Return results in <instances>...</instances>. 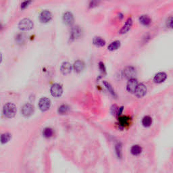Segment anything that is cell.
Masks as SVG:
<instances>
[{"label": "cell", "mask_w": 173, "mask_h": 173, "mask_svg": "<svg viewBox=\"0 0 173 173\" xmlns=\"http://www.w3.org/2000/svg\"><path fill=\"white\" fill-rule=\"evenodd\" d=\"M26 37L24 34H18L16 37V41L18 43V44H22L25 42Z\"/></svg>", "instance_id": "cell-26"}, {"label": "cell", "mask_w": 173, "mask_h": 173, "mask_svg": "<svg viewBox=\"0 0 173 173\" xmlns=\"http://www.w3.org/2000/svg\"><path fill=\"white\" fill-rule=\"evenodd\" d=\"M52 18V14L50 11L49 10H43L41 12L39 16V20L40 21L43 23H47V22H50Z\"/></svg>", "instance_id": "cell-8"}, {"label": "cell", "mask_w": 173, "mask_h": 173, "mask_svg": "<svg viewBox=\"0 0 173 173\" xmlns=\"http://www.w3.org/2000/svg\"><path fill=\"white\" fill-rule=\"evenodd\" d=\"M33 22L29 18H24L18 24V27L22 30H29L33 28Z\"/></svg>", "instance_id": "cell-2"}, {"label": "cell", "mask_w": 173, "mask_h": 173, "mask_svg": "<svg viewBox=\"0 0 173 173\" xmlns=\"http://www.w3.org/2000/svg\"><path fill=\"white\" fill-rule=\"evenodd\" d=\"M116 155L119 158H121L123 156V153H122V145L121 143H117L116 145Z\"/></svg>", "instance_id": "cell-27"}, {"label": "cell", "mask_w": 173, "mask_h": 173, "mask_svg": "<svg viewBox=\"0 0 173 173\" xmlns=\"http://www.w3.org/2000/svg\"><path fill=\"white\" fill-rule=\"evenodd\" d=\"M72 65L70 64V63L68 62H63L62 65L60 66V71L63 74H70L72 71Z\"/></svg>", "instance_id": "cell-12"}, {"label": "cell", "mask_w": 173, "mask_h": 173, "mask_svg": "<svg viewBox=\"0 0 173 173\" xmlns=\"http://www.w3.org/2000/svg\"><path fill=\"white\" fill-rule=\"evenodd\" d=\"M54 135V131L50 127H47L43 131V135L45 138H50Z\"/></svg>", "instance_id": "cell-24"}, {"label": "cell", "mask_w": 173, "mask_h": 173, "mask_svg": "<svg viewBox=\"0 0 173 173\" xmlns=\"http://www.w3.org/2000/svg\"><path fill=\"white\" fill-rule=\"evenodd\" d=\"M31 3V1H23L22 3H21V9L24 10L25 9L26 7H28V6L29 5V4Z\"/></svg>", "instance_id": "cell-30"}, {"label": "cell", "mask_w": 173, "mask_h": 173, "mask_svg": "<svg viewBox=\"0 0 173 173\" xmlns=\"http://www.w3.org/2000/svg\"><path fill=\"white\" fill-rule=\"evenodd\" d=\"M97 5H98V2L91 1V2H90V4H89V8H93Z\"/></svg>", "instance_id": "cell-32"}, {"label": "cell", "mask_w": 173, "mask_h": 173, "mask_svg": "<svg viewBox=\"0 0 173 173\" xmlns=\"http://www.w3.org/2000/svg\"><path fill=\"white\" fill-rule=\"evenodd\" d=\"M121 46V41H115L112 42L108 47V49L110 51H114L118 50Z\"/></svg>", "instance_id": "cell-22"}, {"label": "cell", "mask_w": 173, "mask_h": 173, "mask_svg": "<svg viewBox=\"0 0 173 173\" xmlns=\"http://www.w3.org/2000/svg\"><path fill=\"white\" fill-rule=\"evenodd\" d=\"M99 68L100 71L102 73H105V65L103 64V62H99Z\"/></svg>", "instance_id": "cell-29"}, {"label": "cell", "mask_w": 173, "mask_h": 173, "mask_svg": "<svg viewBox=\"0 0 173 173\" xmlns=\"http://www.w3.org/2000/svg\"><path fill=\"white\" fill-rule=\"evenodd\" d=\"M51 106V101L50 99L47 97H42L39 99V107L40 110L43 112L47 111L50 109Z\"/></svg>", "instance_id": "cell-7"}, {"label": "cell", "mask_w": 173, "mask_h": 173, "mask_svg": "<svg viewBox=\"0 0 173 173\" xmlns=\"http://www.w3.org/2000/svg\"><path fill=\"white\" fill-rule=\"evenodd\" d=\"M129 123H130V119L128 116H121L120 118H119V125L123 128L129 126Z\"/></svg>", "instance_id": "cell-16"}, {"label": "cell", "mask_w": 173, "mask_h": 173, "mask_svg": "<svg viewBox=\"0 0 173 173\" xmlns=\"http://www.w3.org/2000/svg\"><path fill=\"white\" fill-rule=\"evenodd\" d=\"M51 94L52 95V96L55 97H59L62 96L63 93V89L62 85L58 83H55V84L52 85V86L51 87L50 89Z\"/></svg>", "instance_id": "cell-4"}, {"label": "cell", "mask_w": 173, "mask_h": 173, "mask_svg": "<svg viewBox=\"0 0 173 173\" xmlns=\"http://www.w3.org/2000/svg\"><path fill=\"white\" fill-rule=\"evenodd\" d=\"M93 43L97 47H103L105 45V41L100 37H95L93 39Z\"/></svg>", "instance_id": "cell-18"}, {"label": "cell", "mask_w": 173, "mask_h": 173, "mask_svg": "<svg viewBox=\"0 0 173 173\" xmlns=\"http://www.w3.org/2000/svg\"><path fill=\"white\" fill-rule=\"evenodd\" d=\"M139 22L144 26H148L151 24L152 19L147 15H141L139 18Z\"/></svg>", "instance_id": "cell-17"}, {"label": "cell", "mask_w": 173, "mask_h": 173, "mask_svg": "<svg viewBox=\"0 0 173 173\" xmlns=\"http://www.w3.org/2000/svg\"><path fill=\"white\" fill-rule=\"evenodd\" d=\"M142 125L145 127H150L152 124V119L150 116H145L142 119Z\"/></svg>", "instance_id": "cell-20"}, {"label": "cell", "mask_w": 173, "mask_h": 173, "mask_svg": "<svg viewBox=\"0 0 173 173\" xmlns=\"http://www.w3.org/2000/svg\"><path fill=\"white\" fill-rule=\"evenodd\" d=\"M17 109L16 106L12 103H8L4 105L3 113L4 116L7 118H12L16 115Z\"/></svg>", "instance_id": "cell-1"}, {"label": "cell", "mask_w": 173, "mask_h": 173, "mask_svg": "<svg viewBox=\"0 0 173 173\" xmlns=\"http://www.w3.org/2000/svg\"><path fill=\"white\" fill-rule=\"evenodd\" d=\"M103 84L104 85L105 88L108 89V91H109L110 93V94L112 95L113 97H116V92H115L114 89H113V87L110 85V83H109L108 82H107V81H103Z\"/></svg>", "instance_id": "cell-21"}, {"label": "cell", "mask_w": 173, "mask_h": 173, "mask_svg": "<svg viewBox=\"0 0 173 173\" xmlns=\"http://www.w3.org/2000/svg\"><path fill=\"white\" fill-rule=\"evenodd\" d=\"M81 35H82V30L79 26H74L72 28L70 32V38L72 39H79Z\"/></svg>", "instance_id": "cell-10"}, {"label": "cell", "mask_w": 173, "mask_h": 173, "mask_svg": "<svg viewBox=\"0 0 173 173\" xmlns=\"http://www.w3.org/2000/svg\"><path fill=\"white\" fill-rule=\"evenodd\" d=\"M34 106L29 103H25L23 106L22 107L21 112L22 115L25 117H28L31 116L34 112Z\"/></svg>", "instance_id": "cell-5"}, {"label": "cell", "mask_w": 173, "mask_h": 173, "mask_svg": "<svg viewBox=\"0 0 173 173\" xmlns=\"http://www.w3.org/2000/svg\"><path fill=\"white\" fill-rule=\"evenodd\" d=\"M85 66V65L84 62L80 60L75 61L74 63V65H73V68H74L75 72L78 73L82 72V71L84 70Z\"/></svg>", "instance_id": "cell-15"}, {"label": "cell", "mask_w": 173, "mask_h": 173, "mask_svg": "<svg viewBox=\"0 0 173 173\" xmlns=\"http://www.w3.org/2000/svg\"><path fill=\"white\" fill-rule=\"evenodd\" d=\"M134 93H135V96L138 98H141V97L145 96L147 93V87L143 83L138 84Z\"/></svg>", "instance_id": "cell-6"}, {"label": "cell", "mask_w": 173, "mask_h": 173, "mask_svg": "<svg viewBox=\"0 0 173 173\" xmlns=\"http://www.w3.org/2000/svg\"><path fill=\"white\" fill-rule=\"evenodd\" d=\"M172 16H170V17L168 18L167 21H166V24H167L168 27H169V28L172 27Z\"/></svg>", "instance_id": "cell-31"}, {"label": "cell", "mask_w": 173, "mask_h": 173, "mask_svg": "<svg viewBox=\"0 0 173 173\" xmlns=\"http://www.w3.org/2000/svg\"><path fill=\"white\" fill-rule=\"evenodd\" d=\"M1 61H2V54L0 52V63L1 62Z\"/></svg>", "instance_id": "cell-33"}, {"label": "cell", "mask_w": 173, "mask_h": 173, "mask_svg": "<svg viewBox=\"0 0 173 173\" xmlns=\"http://www.w3.org/2000/svg\"><path fill=\"white\" fill-rule=\"evenodd\" d=\"M137 85H138V82L137 79H131V80H129V82H128L127 85V90L131 93H135V89L137 88Z\"/></svg>", "instance_id": "cell-11"}, {"label": "cell", "mask_w": 173, "mask_h": 173, "mask_svg": "<svg viewBox=\"0 0 173 173\" xmlns=\"http://www.w3.org/2000/svg\"><path fill=\"white\" fill-rule=\"evenodd\" d=\"M10 139H11V135L8 133H3L0 136V141L3 144L8 143L10 140Z\"/></svg>", "instance_id": "cell-23"}, {"label": "cell", "mask_w": 173, "mask_h": 173, "mask_svg": "<svg viewBox=\"0 0 173 173\" xmlns=\"http://www.w3.org/2000/svg\"><path fill=\"white\" fill-rule=\"evenodd\" d=\"M119 108L118 107L117 105H114L111 108V112L113 115L118 116V114H119Z\"/></svg>", "instance_id": "cell-28"}, {"label": "cell", "mask_w": 173, "mask_h": 173, "mask_svg": "<svg viewBox=\"0 0 173 173\" xmlns=\"http://www.w3.org/2000/svg\"><path fill=\"white\" fill-rule=\"evenodd\" d=\"M137 74V72H136L135 68L133 66H127L125 68H124L123 71V75L124 78L129 79V80H131V79H135V77Z\"/></svg>", "instance_id": "cell-3"}, {"label": "cell", "mask_w": 173, "mask_h": 173, "mask_svg": "<svg viewBox=\"0 0 173 173\" xmlns=\"http://www.w3.org/2000/svg\"><path fill=\"white\" fill-rule=\"evenodd\" d=\"M69 109H70V108H69L68 105L63 104L59 107L58 112L60 114H65L69 111Z\"/></svg>", "instance_id": "cell-25"}, {"label": "cell", "mask_w": 173, "mask_h": 173, "mask_svg": "<svg viewBox=\"0 0 173 173\" xmlns=\"http://www.w3.org/2000/svg\"><path fill=\"white\" fill-rule=\"evenodd\" d=\"M167 78V74L164 72H160L156 74L154 77V81L156 83H162Z\"/></svg>", "instance_id": "cell-14"}, {"label": "cell", "mask_w": 173, "mask_h": 173, "mask_svg": "<svg viewBox=\"0 0 173 173\" xmlns=\"http://www.w3.org/2000/svg\"><path fill=\"white\" fill-rule=\"evenodd\" d=\"M63 21L66 25H72L74 23V18L73 16V14L70 12H65L63 15Z\"/></svg>", "instance_id": "cell-9"}, {"label": "cell", "mask_w": 173, "mask_h": 173, "mask_svg": "<svg viewBox=\"0 0 173 173\" xmlns=\"http://www.w3.org/2000/svg\"><path fill=\"white\" fill-rule=\"evenodd\" d=\"M133 25V20L131 17H129L126 21L125 24H124V26L122 27V28L120 30L119 32L121 34H125L126 32L129 31V30L131 29V26Z\"/></svg>", "instance_id": "cell-13"}, {"label": "cell", "mask_w": 173, "mask_h": 173, "mask_svg": "<svg viewBox=\"0 0 173 173\" xmlns=\"http://www.w3.org/2000/svg\"><path fill=\"white\" fill-rule=\"evenodd\" d=\"M142 152V147L140 145H135L131 147V153L133 156H138L141 154Z\"/></svg>", "instance_id": "cell-19"}]
</instances>
